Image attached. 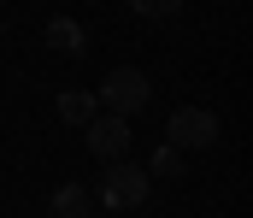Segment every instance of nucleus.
<instances>
[{
  "mask_svg": "<svg viewBox=\"0 0 253 218\" xmlns=\"http://www.w3.org/2000/svg\"><path fill=\"white\" fill-rule=\"evenodd\" d=\"M147 189H153L147 165H135V159H112V165L100 171V195H94V207L129 213V207H141V201H147Z\"/></svg>",
  "mask_w": 253,
  "mask_h": 218,
  "instance_id": "obj_1",
  "label": "nucleus"
},
{
  "mask_svg": "<svg viewBox=\"0 0 253 218\" xmlns=\"http://www.w3.org/2000/svg\"><path fill=\"white\" fill-rule=\"evenodd\" d=\"M100 112H118V118H135L147 100H153V83H147V71H135V65H118V71H106V83H100Z\"/></svg>",
  "mask_w": 253,
  "mask_h": 218,
  "instance_id": "obj_2",
  "label": "nucleus"
},
{
  "mask_svg": "<svg viewBox=\"0 0 253 218\" xmlns=\"http://www.w3.org/2000/svg\"><path fill=\"white\" fill-rule=\"evenodd\" d=\"M83 136H88V153H94L100 165L129 159V118H118V112H94V118L83 124Z\"/></svg>",
  "mask_w": 253,
  "mask_h": 218,
  "instance_id": "obj_3",
  "label": "nucleus"
},
{
  "mask_svg": "<svg viewBox=\"0 0 253 218\" xmlns=\"http://www.w3.org/2000/svg\"><path fill=\"white\" fill-rule=\"evenodd\" d=\"M165 142L171 147H212L218 142V112H206V106H177L171 124H165Z\"/></svg>",
  "mask_w": 253,
  "mask_h": 218,
  "instance_id": "obj_4",
  "label": "nucleus"
},
{
  "mask_svg": "<svg viewBox=\"0 0 253 218\" xmlns=\"http://www.w3.org/2000/svg\"><path fill=\"white\" fill-rule=\"evenodd\" d=\"M42 42H47L53 53H65V59H83V53H88V36H83V24H77V18H47Z\"/></svg>",
  "mask_w": 253,
  "mask_h": 218,
  "instance_id": "obj_5",
  "label": "nucleus"
},
{
  "mask_svg": "<svg viewBox=\"0 0 253 218\" xmlns=\"http://www.w3.org/2000/svg\"><path fill=\"white\" fill-rule=\"evenodd\" d=\"M47 218H94V195L83 183H65V189H53V201H47Z\"/></svg>",
  "mask_w": 253,
  "mask_h": 218,
  "instance_id": "obj_6",
  "label": "nucleus"
},
{
  "mask_svg": "<svg viewBox=\"0 0 253 218\" xmlns=\"http://www.w3.org/2000/svg\"><path fill=\"white\" fill-rule=\"evenodd\" d=\"M53 112H59V124H71V130H83V124H88V118L100 112V100H94V94H83V88H59Z\"/></svg>",
  "mask_w": 253,
  "mask_h": 218,
  "instance_id": "obj_7",
  "label": "nucleus"
},
{
  "mask_svg": "<svg viewBox=\"0 0 253 218\" xmlns=\"http://www.w3.org/2000/svg\"><path fill=\"white\" fill-rule=\"evenodd\" d=\"M147 177H183V147L159 142V147H153V165H147Z\"/></svg>",
  "mask_w": 253,
  "mask_h": 218,
  "instance_id": "obj_8",
  "label": "nucleus"
},
{
  "mask_svg": "<svg viewBox=\"0 0 253 218\" xmlns=\"http://www.w3.org/2000/svg\"><path fill=\"white\" fill-rule=\"evenodd\" d=\"M135 6V18H177L183 12V0H129Z\"/></svg>",
  "mask_w": 253,
  "mask_h": 218,
  "instance_id": "obj_9",
  "label": "nucleus"
},
{
  "mask_svg": "<svg viewBox=\"0 0 253 218\" xmlns=\"http://www.w3.org/2000/svg\"><path fill=\"white\" fill-rule=\"evenodd\" d=\"M0 36H6V24H0Z\"/></svg>",
  "mask_w": 253,
  "mask_h": 218,
  "instance_id": "obj_10",
  "label": "nucleus"
}]
</instances>
